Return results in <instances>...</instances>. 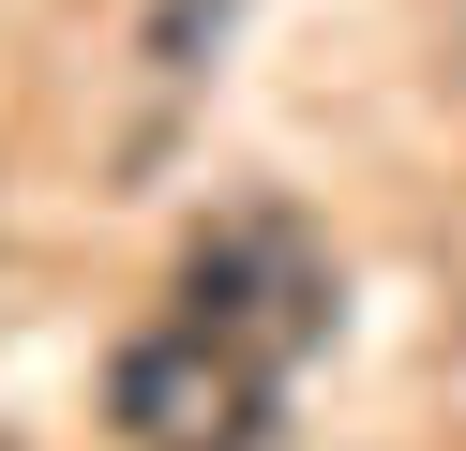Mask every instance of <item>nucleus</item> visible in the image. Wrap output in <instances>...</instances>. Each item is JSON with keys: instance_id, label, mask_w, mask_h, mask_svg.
Wrapping results in <instances>:
<instances>
[{"instance_id": "obj_1", "label": "nucleus", "mask_w": 466, "mask_h": 451, "mask_svg": "<svg viewBox=\"0 0 466 451\" xmlns=\"http://www.w3.org/2000/svg\"><path fill=\"white\" fill-rule=\"evenodd\" d=\"M181 331H211V346L256 361V376H286V361L331 331V271H316V241L271 226V210L211 226V241L181 256Z\"/></svg>"}, {"instance_id": "obj_2", "label": "nucleus", "mask_w": 466, "mask_h": 451, "mask_svg": "<svg viewBox=\"0 0 466 451\" xmlns=\"http://www.w3.org/2000/svg\"><path fill=\"white\" fill-rule=\"evenodd\" d=\"M106 421H121L136 451H271V376L166 316V331H136V346L106 361Z\"/></svg>"}, {"instance_id": "obj_3", "label": "nucleus", "mask_w": 466, "mask_h": 451, "mask_svg": "<svg viewBox=\"0 0 466 451\" xmlns=\"http://www.w3.org/2000/svg\"><path fill=\"white\" fill-rule=\"evenodd\" d=\"M0 451H15V436H0Z\"/></svg>"}]
</instances>
